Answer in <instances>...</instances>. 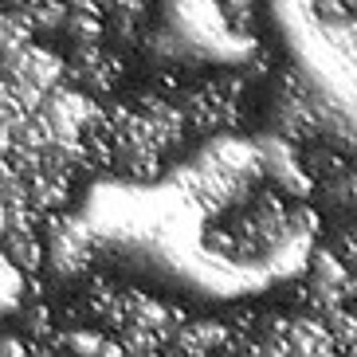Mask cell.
I'll return each instance as SVG.
<instances>
[{
	"instance_id": "1",
	"label": "cell",
	"mask_w": 357,
	"mask_h": 357,
	"mask_svg": "<svg viewBox=\"0 0 357 357\" xmlns=\"http://www.w3.org/2000/svg\"><path fill=\"white\" fill-rule=\"evenodd\" d=\"M220 4V16L236 28L240 36H248L252 28V16H255V0H216Z\"/></svg>"
}]
</instances>
